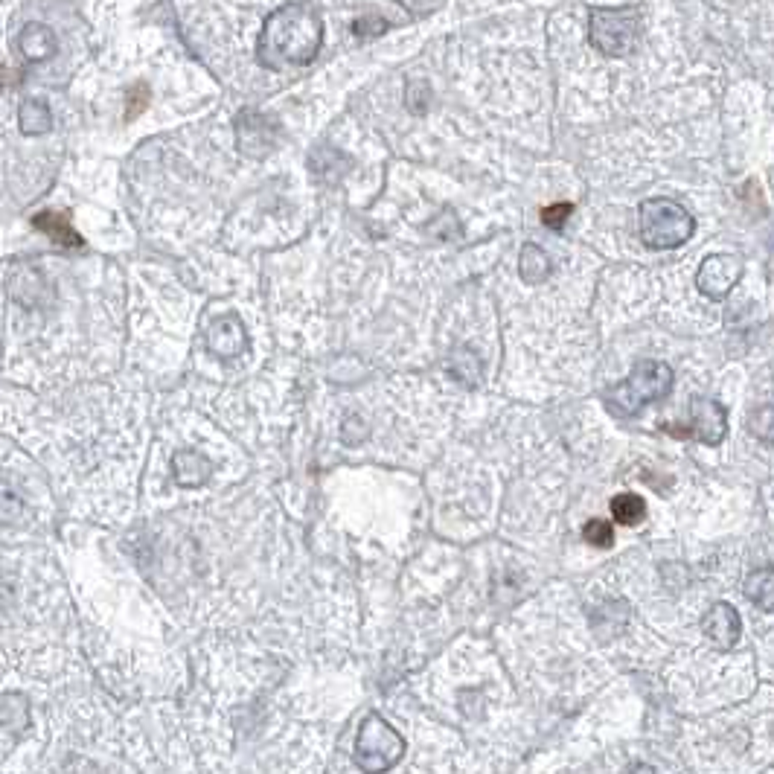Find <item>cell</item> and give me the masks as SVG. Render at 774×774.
<instances>
[{"label":"cell","mask_w":774,"mask_h":774,"mask_svg":"<svg viewBox=\"0 0 774 774\" xmlns=\"http://www.w3.org/2000/svg\"><path fill=\"white\" fill-rule=\"evenodd\" d=\"M323 44V21L312 6L291 3L277 9L259 35V62L271 70L309 65Z\"/></svg>","instance_id":"6da1fadb"},{"label":"cell","mask_w":774,"mask_h":774,"mask_svg":"<svg viewBox=\"0 0 774 774\" xmlns=\"http://www.w3.org/2000/svg\"><path fill=\"white\" fill-rule=\"evenodd\" d=\"M676 382V373L667 361L646 358L638 361L635 370L606 393V408L620 420H632L644 411L646 405L664 399Z\"/></svg>","instance_id":"7a4b0ae2"},{"label":"cell","mask_w":774,"mask_h":774,"mask_svg":"<svg viewBox=\"0 0 774 774\" xmlns=\"http://www.w3.org/2000/svg\"><path fill=\"white\" fill-rule=\"evenodd\" d=\"M696 230V219L670 198H649L641 204V239L652 251L681 248Z\"/></svg>","instance_id":"3957f363"},{"label":"cell","mask_w":774,"mask_h":774,"mask_svg":"<svg viewBox=\"0 0 774 774\" xmlns=\"http://www.w3.org/2000/svg\"><path fill=\"white\" fill-rule=\"evenodd\" d=\"M402 754H405L402 734L393 725H387L379 713H370L355 734V766L364 774H385L402 760Z\"/></svg>","instance_id":"277c9868"},{"label":"cell","mask_w":774,"mask_h":774,"mask_svg":"<svg viewBox=\"0 0 774 774\" xmlns=\"http://www.w3.org/2000/svg\"><path fill=\"white\" fill-rule=\"evenodd\" d=\"M638 35V9L635 6H591L588 15V41L603 56H629Z\"/></svg>","instance_id":"5b68a950"},{"label":"cell","mask_w":774,"mask_h":774,"mask_svg":"<svg viewBox=\"0 0 774 774\" xmlns=\"http://www.w3.org/2000/svg\"><path fill=\"white\" fill-rule=\"evenodd\" d=\"M664 431H673L676 437H696L699 443L719 446L728 437V411L708 396H693L690 402V425L687 428H673L664 425Z\"/></svg>","instance_id":"8992f818"},{"label":"cell","mask_w":774,"mask_h":774,"mask_svg":"<svg viewBox=\"0 0 774 774\" xmlns=\"http://www.w3.org/2000/svg\"><path fill=\"white\" fill-rule=\"evenodd\" d=\"M742 271H745V262L737 254H713L702 262L696 286L708 300H722L740 283Z\"/></svg>","instance_id":"52a82bcc"},{"label":"cell","mask_w":774,"mask_h":774,"mask_svg":"<svg viewBox=\"0 0 774 774\" xmlns=\"http://www.w3.org/2000/svg\"><path fill=\"white\" fill-rule=\"evenodd\" d=\"M702 632L716 649H731L737 646L742 635V617L731 603H713L705 617H702Z\"/></svg>","instance_id":"ba28073f"},{"label":"cell","mask_w":774,"mask_h":774,"mask_svg":"<svg viewBox=\"0 0 774 774\" xmlns=\"http://www.w3.org/2000/svg\"><path fill=\"white\" fill-rule=\"evenodd\" d=\"M550 271H553V262H550L548 254H545L539 245L527 242V245L521 248V254H518V274H521V280L530 283V286H536V283H545V280H548Z\"/></svg>","instance_id":"9c48e42d"},{"label":"cell","mask_w":774,"mask_h":774,"mask_svg":"<svg viewBox=\"0 0 774 774\" xmlns=\"http://www.w3.org/2000/svg\"><path fill=\"white\" fill-rule=\"evenodd\" d=\"M33 225L41 230V233H47L53 242H59L62 248H82V236L73 230V225L67 222L62 213H38L33 219Z\"/></svg>","instance_id":"30bf717a"},{"label":"cell","mask_w":774,"mask_h":774,"mask_svg":"<svg viewBox=\"0 0 774 774\" xmlns=\"http://www.w3.org/2000/svg\"><path fill=\"white\" fill-rule=\"evenodd\" d=\"M745 597L763 609V612H772L774 609V568H757L751 571V577L745 580Z\"/></svg>","instance_id":"8fae6325"},{"label":"cell","mask_w":774,"mask_h":774,"mask_svg":"<svg viewBox=\"0 0 774 774\" xmlns=\"http://www.w3.org/2000/svg\"><path fill=\"white\" fill-rule=\"evenodd\" d=\"M21 53H24L27 59H33V62H41V59H47V56L56 53V38H53V33H50L47 27L30 24V27L24 30V35H21Z\"/></svg>","instance_id":"7c38bea8"},{"label":"cell","mask_w":774,"mask_h":774,"mask_svg":"<svg viewBox=\"0 0 774 774\" xmlns=\"http://www.w3.org/2000/svg\"><path fill=\"white\" fill-rule=\"evenodd\" d=\"M612 516L620 521V524H626V527H632V524H641L646 516V504L641 495H635V492H620V495H614L612 498Z\"/></svg>","instance_id":"4fadbf2b"},{"label":"cell","mask_w":774,"mask_h":774,"mask_svg":"<svg viewBox=\"0 0 774 774\" xmlns=\"http://www.w3.org/2000/svg\"><path fill=\"white\" fill-rule=\"evenodd\" d=\"M748 431L763 443H774V405L757 408L748 420Z\"/></svg>","instance_id":"5bb4252c"},{"label":"cell","mask_w":774,"mask_h":774,"mask_svg":"<svg viewBox=\"0 0 774 774\" xmlns=\"http://www.w3.org/2000/svg\"><path fill=\"white\" fill-rule=\"evenodd\" d=\"M582 536H585V542L594 545V548H609L614 542L612 521H606V518H591V521L582 527Z\"/></svg>","instance_id":"9a60e30c"},{"label":"cell","mask_w":774,"mask_h":774,"mask_svg":"<svg viewBox=\"0 0 774 774\" xmlns=\"http://www.w3.org/2000/svg\"><path fill=\"white\" fill-rule=\"evenodd\" d=\"M574 213V204H568V201H559V204H550L542 210V225H548L550 230H559V227L565 225V219Z\"/></svg>","instance_id":"2e32d148"},{"label":"cell","mask_w":774,"mask_h":774,"mask_svg":"<svg viewBox=\"0 0 774 774\" xmlns=\"http://www.w3.org/2000/svg\"><path fill=\"white\" fill-rule=\"evenodd\" d=\"M355 35H361V38H367V35H379V33H385L387 30V24L382 21V18H358L355 21Z\"/></svg>","instance_id":"e0dca14e"},{"label":"cell","mask_w":774,"mask_h":774,"mask_svg":"<svg viewBox=\"0 0 774 774\" xmlns=\"http://www.w3.org/2000/svg\"><path fill=\"white\" fill-rule=\"evenodd\" d=\"M629 774H658L652 766H646V763H635L632 769H629Z\"/></svg>","instance_id":"ac0fdd59"}]
</instances>
